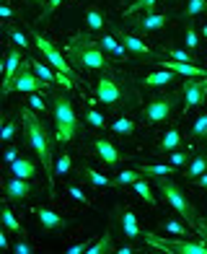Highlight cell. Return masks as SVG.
Instances as JSON below:
<instances>
[{"label": "cell", "instance_id": "obj_40", "mask_svg": "<svg viewBox=\"0 0 207 254\" xmlns=\"http://www.w3.org/2000/svg\"><path fill=\"white\" fill-rule=\"evenodd\" d=\"M171 164H174L176 169H179V166H184V164H189L187 151H174V153H171Z\"/></svg>", "mask_w": 207, "mask_h": 254}, {"label": "cell", "instance_id": "obj_50", "mask_svg": "<svg viewBox=\"0 0 207 254\" xmlns=\"http://www.w3.org/2000/svg\"><path fill=\"white\" fill-rule=\"evenodd\" d=\"M0 16H3V18H10V16H13V10H10L8 5H3V8H0Z\"/></svg>", "mask_w": 207, "mask_h": 254}, {"label": "cell", "instance_id": "obj_55", "mask_svg": "<svg viewBox=\"0 0 207 254\" xmlns=\"http://www.w3.org/2000/svg\"><path fill=\"white\" fill-rule=\"evenodd\" d=\"M171 3H174V0H171Z\"/></svg>", "mask_w": 207, "mask_h": 254}, {"label": "cell", "instance_id": "obj_36", "mask_svg": "<svg viewBox=\"0 0 207 254\" xmlns=\"http://www.w3.org/2000/svg\"><path fill=\"white\" fill-rule=\"evenodd\" d=\"M111 249V234L109 231H104V236L96 241L94 247H88V254H101V252H109Z\"/></svg>", "mask_w": 207, "mask_h": 254}, {"label": "cell", "instance_id": "obj_53", "mask_svg": "<svg viewBox=\"0 0 207 254\" xmlns=\"http://www.w3.org/2000/svg\"><path fill=\"white\" fill-rule=\"evenodd\" d=\"M29 3H37V5H47V0H29Z\"/></svg>", "mask_w": 207, "mask_h": 254}, {"label": "cell", "instance_id": "obj_16", "mask_svg": "<svg viewBox=\"0 0 207 254\" xmlns=\"http://www.w3.org/2000/svg\"><path fill=\"white\" fill-rule=\"evenodd\" d=\"M21 65H24V60H21V52L18 50H10L8 55H5V65H3V88L5 86H10V80L16 78V73L21 70Z\"/></svg>", "mask_w": 207, "mask_h": 254}, {"label": "cell", "instance_id": "obj_12", "mask_svg": "<svg viewBox=\"0 0 207 254\" xmlns=\"http://www.w3.org/2000/svg\"><path fill=\"white\" fill-rule=\"evenodd\" d=\"M166 24H168L166 13H151V10H148L145 16H140V18H132V26L137 31H158V29H163Z\"/></svg>", "mask_w": 207, "mask_h": 254}, {"label": "cell", "instance_id": "obj_41", "mask_svg": "<svg viewBox=\"0 0 207 254\" xmlns=\"http://www.w3.org/2000/svg\"><path fill=\"white\" fill-rule=\"evenodd\" d=\"M197 44H200L197 31H194V26H192V24H187V47H189V50H197Z\"/></svg>", "mask_w": 207, "mask_h": 254}, {"label": "cell", "instance_id": "obj_4", "mask_svg": "<svg viewBox=\"0 0 207 254\" xmlns=\"http://www.w3.org/2000/svg\"><path fill=\"white\" fill-rule=\"evenodd\" d=\"M52 114H54V125H57V140L70 143L80 130V120H78L70 99L62 94H54L52 96Z\"/></svg>", "mask_w": 207, "mask_h": 254}, {"label": "cell", "instance_id": "obj_9", "mask_svg": "<svg viewBox=\"0 0 207 254\" xmlns=\"http://www.w3.org/2000/svg\"><path fill=\"white\" fill-rule=\"evenodd\" d=\"M34 39H37V47L42 50V55H44V60H47L52 67H54V70H60V73H65V75H70L73 80H75V70H73V67H70V63H67L65 60V57L60 55V52H57V47H54V44L47 39V37H42V34L39 31H34Z\"/></svg>", "mask_w": 207, "mask_h": 254}, {"label": "cell", "instance_id": "obj_39", "mask_svg": "<svg viewBox=\"0 0 207 254\" xmlns=\"http://www.w3.org/2000/svg\"><path fill=\"white\" fill-rule=\"evenodd\" d=\"M166 57H171V60H179V63H192V60H194V57H192L189 52H184V50H168Z\"/></svg>", "mask_w": 207, "mask_h": 254}, {"label": "cell", "instance_id": "obj_6", "mask_svg": "<svg viewBox=\"0 0 207 254\" xmlns=\"http://www.w3.org/2000/svg\"><path fill=\"white\" fill-rule=\"evenodd\" d=\"M145 244L155 249V252H166V254H207V241H171V239H160L155 234H145Z\"/></svg>", "mask_w": 207, "mask_h": 254}, {"label": "cell", "instance_id": "obj_26", "mask_svg": "<svg viewBox=\"0 0 207 254\" xmlns=\"http://www.w3.org/2000/svg\"><path fill=\"white\" fill-rule=\"evenodd\" d=\"M207 13V0H187V8H184V18L192 21L194 16Z\"/></svg>", "mask_w": 207, "mask_h": 254}, {"label": "cell", "instance_id": "obj_33", "mask_svg": "<svg viewBox=\"0 0 207 254\" xmlns=\"http://www.w3.org/2000/svg\"><path fill=\"white\" fill-rule=\"evenodd\" d=\"M192 137H197V140H205V137H207V114H200V117L194 120Z\"/></svg>", "mask_w": 207, "mask_h": 254}, {"label": "cell", "instance_id": "obj_15", "mask_svg": "<svg viewBox=\"0 0 207 254\" xmlns=\"http://www.w3.org/2000/svg\"><path fill=\"white\" fill-rule=\"evenodd\" d=\"M37 218H39V223L47 228V231H62L67 223H65V218L62 215H57L54 210H50V207H37Z\"/></svg>", "mask_w": 207, "mask_h": 254}, {"label": "cell", "instance_id": "obj_44", "mask_svg": "<svg viewBox=\"0 0 207 254\" xmlns=\"http://www.w3.org/2000/svg\"><path fill=\"white\" fill-rule=\"evenodd\" d=\"M29 107H31L34 112H44V101H42V96H39V91H37V94H31Z\"/></svg>", "mask_w": 207, "mask_h": 254}, {"label": "cell", "instance_id": "obj_38", "mask_svg": "<svg viewBox=\"0 0 207 254\" xmlns=\"http://www.w3.org/2000/svg\"><path fill=\"white\" fill-rule=\"evenodd\" d=\"M8 37H10V42H13V44H18L21 50L29 47V39L24 37V31H21V29H10V31H8Z\"/></svg>", "mask_w": 207, "mask_h": 254}, {"label": "cell", "instance_id": "obj_7", "mask_svg": "<svg viewBox=\"0 0 207 254\" xmlns=\"http://www.w3.org/2000/svg\"><path fill=\"white\" fill-rule=\"evenodd\" d=\"M47 88V83L37 75V70L31 67V63L24 60V65H21V70L16 73V78L10 80V86L3 88V94L8 96L10 91H24V94H37V91H44Z\"/></svg>", "mask_w": 207, "mask_h": 254}, {"label": "cell", "instance_id": "obj_17", "mask_svg": "<svg viewBox=\"0 0 207 254\" xmlns=\"http://www.w3.org/2000/svg\"><path fill=\"white\" fill-rule=\"evenodd\" d=\"M171 80H176V73L168 70V67H163V70H158V73L145 75V78H143V86H145V88H158V86H168Z\"/></svg>", "mask_w": 207, "mask_h": 254}, {"label": "cell", "instance_id": "obj_54", "mask_svg": "<svg viewBox=\"0 0 207 254\" xmlns=\"http://www.w3.org/2000/svg\"><path fill=\"white\" fill-rule=\"evenodd\" d=\"M202 34H205V37H207V24H205V26H202Z\"/></svg>", "mask_w": 207, "mask_h": 254}, {"label": "cell", "instance_id": "obj_13", "mask_svg": "<svg viewBox=\"0 0 207 254\" xmlns=\"http://www.w3.org/2000/svg\"><path fill=\"white\" fill-rule=\"evenodd\" d=\"M29 194H31V184H26V179L13 177V179L5 182V197H8V202H21V200H26Z\"/></svg>", "mask_w": 207, "mask_h": 254}, {"label": "cell", "instance_id": "obj_3", "mask_svg": "<svg viewBox=\"0 0 207 254\" xmlns=\"http://www.w3.org/2000/svg\"><path fill=\"white\" fill-rule=\"evenodd\" d=\"M67 57H70L75 65L88 67V70H106L109 67L104 47L91 37H83V34H78V37L70 39V44H67Z\"/></svg>", "mask_w": 207, "mask_h": 254}, {"label": "cell", "instance_id": "obj_23", "mask_svg": "<svg viewBox=\"0 0 207 254\" xmlns=\"http://www.w3.org/2000/svg\"><path fill=\"white\" fill-rule=\"evenodd\" d=\"M122 231H124V236H127V239H137V236H140V226H137V218H135L132 210L122 213Z\"/></svg>", "mask_w": 207, "mask_h": 254}, {"label": "cell", "instance_id": "obj_28", "mask_svg": "<svg viewBox=\"0 0 207 254\" xmlns=\"http://www.w3.org/2000/svg\"><path fill=\"white\" fill-rule=\"evenodd\" d=\"M83 177L94 184V187H111V179H106L104 174H99V171L91 169V166H83Z\"/></svg>", "mask_w": 207, "mask_h": 254}, {"label": "cell", "instance_id": "obj_48", "mask_svg": "<svg viewBox=\"0 0 207 254\" xmlns=\"http://www.w3.org/2000/svg\"><path fill=\"white\" fill-rule=\"evenodd\" d=\"M67 192H70V194H73V197H75L78 202H83V205H86V194H83V192H80L78 187H67Z\"/></svg>", "mask_w": 207, "mask_h": 254}, {"label": "cell", "instance_id": "obj_34", "mask_svg": "<svg viewBox=\"0 0 207 254\" xmlns=\"http://www.w3.org/2000/svg\"><path fill=\"white\" fill-rule=\"evenodd\" d=\"M111 130L117 135H130V132H135V122L127 117H119L117 122H111Z\"/></svg>", "mask_w": 207, "mask_h": 254}, {"label": "cell", "instance_id": "obj_2", "mask_svg": "<svg viewBox=\"0 0 207 254\" xmlns=\"http://www.w3.org/2000/svg\"><path fill=\"white\" fill-rule=\"evenodd\" d=\"M155 187H158V192H160V197H163L171 207H174V210H176V213H179V215H181V218H184V221H187L189 226H194V228H197L200 234L207 239V223H205L202 218L197 215V210H194L192 202H189L187 197H184V192L176 187V184L171 182L168 177H158Z\"/></svg>", "mask_w": 207, "mask_h": 254}, {"label": "cell", "instance_id": "obj_45", "mask_svg": "<svg viewBox=\"0 0 207 254\" xmlns=\"http://www.w3.org/2000/svg\"><path fill=\"white\" fill-rule=\"evenodd\" d=\"M60 5H62V0H47V5H44V13H42V18L52 16V10H54V8H60Z\"/></svg>", "mask_w": 207, "mask_h": 254}, {"label": "cell", "instance_id": "obj_22", "mask_svg": "<svg viewBox=\"0 0 207 254\" xmlns=\"http://www.w3.org/2000/svg\"><path fill=\"white\" fill-rule=\"evenodd\" d=\"M140 171H143V174H151V177H171L176 171V166L171 164V161H168V164H143Z\"/></svg>", "mask_w": 207, "mask_h": 254}, {"label": "cell", "instance_id": "obj_20", "mask_svg": "<svg viewBox=\"0 0 207 254\" xmlns=\"http://www.w3.org/2000/svg\"><path fill=\"white\" fill-rule=\"evenodd\" d=\"M205 171H207V156L205 153H197V156L189 161V166L184 169V177H187V179H197L200 174H205Z\"/></svg>", "mask_w": 207, "mask_h": 254}, {"label": "cell", "instance_id": "obj_1", "mask_svg": "<svg viewBox=\"0 0 207 254\" xmlns=\"http://www.w3.org/2000/svg\"><path fill=\"white\" fill-rule=\"evenodd\" d=\"M21 120H24V130H26V140L31 143V148L37 151V156L42 158L44 171L52 179V137L47 132V127L42 125V120L34 114V109H21Z\"/></svg>", "mask_w": 207, "mask_h": 254}, {"label": "cell", "instance_id": "obj_47", "mask_svg": "<svg viewBox=\"0 0 207 254\" xmlns=\"http://www.w3.org/2000/svg\"><path fill=\"white\" fill-rule=\"evenodd\" d=\"M5 164H13V161H18L21 158V153H18V148H8V151H5Z\"/></svg>", "mask_w": 207, "mask_h": 254}, {"label": "cell", "instance_id": "obj_18", "mask_svg": "<svg viewBox=\"0 0 207 254\" xmlns=\"http://www.w3.org/2000/svg\"><path fill=\"white\" fill-rule=\"evenodd\" d=\"M99 44H101V47L106 50L109 55H114V57H119V60H127V57H130L127 47H124L122 42H117V39H114V37H109V34H104V37L99 39Z\"/></svg>", "mask_w": 207, "mask_h": 254}, {"label": "cell", "instance_id": "obj_32", "mask_svg": "<svg viewBox=\"0 0 207 254\" xmlns=\"http://www.w3.org/2000/svg\"><path fill=\"white\" fill-rule=\"evenodd\" d=\"M137 179H140V174H137V171H122V174H117V177L111 179V187H127V184L132 187Z\"/></svg>", "mask_w": 207, "mask_h": 254}, {"label": "cell", "instance_id": "obj_42", "mask_svg": "<svg viewBox=\"0 0 207 254\" xmlns=\"http://www.w3.org/2000/svg\"><path fill=\"white\" fill-rule=\"evenodd\" d=\"M16 130H18L16 122H5V127H3V143H10V140H13V137H16Z\"/></svg>", "mask_w": 207, "mask_h": 254}, {"label": "cell", "instance_id": "obj_8", "mask_svg": "<svg viewBox=\"0 0 207 254\" xmlns=\"http://www.w3.org/2000/svg\"><path fill=\"white\" fill-rule=\"evenodd\" d=\"M179 96L176 94H168V96H155L153 101L145 104L143 109V120L145 125H158V122H166L171 117V112H174Z\"/></svg>", "mask_w": 207, "mask_h": 254}, {"label": "cell", "instance_id": "obj_30", "mask_svg": "<svg viewBox=\"0 0 207 254\" xmlns=\"http://www.w3.org/2000/svg\"><path fill=\"white\" fill-rule=\"evenodd\" d=\"M155 3H158V0H135V3L124 10V18H130L132 13H148V10H153Z\"/></svg>", "mask_w": 207, "mask_h": 254}, {"label": "cell", "instance_id": "obj_49", "mask_svg": "<svg viewBox=\"0 0 207 254\" xmlns=\"http://www.w3.org/2000/svg\"><path fill=\"white\" fill-rule=\"evenodd\" d=\"M0 249H10V244H8V228L0 231Z\"/></svg>", "mask_w": 207, "mask_h": 254}, {"label": "cell", "instance_id": "obj_29", "mask_svg": "<svg viewBox=\"0 0 207 254\" xmlns=\"http://www.w3.org/2000/svg\"><path fill=\"white\" fill-rule=\"evenodd\" d=\"M163 228L168 231V234H174V236H189V223L184 226L181 221H176V218H166Z\"/></svg>", "mask_w": 207, "mask_h": 254}, {"label": "cell", "instance_id": "obj_43", "mask_svg": "<svg viewBox=\"0 0 207 254\" xmlns=\"http://www.w3.org/2000/svg\"><path fill=\"white\" fill-rule=\"evenodd\" d=\"M13 252H16V254H31L34 247L29 244V241H21V239H18L16 244H13Z\"/></svg>", "mask_w": 207, "mask_h": 254}, {"label": "cell", "instance_id": "obj_35", "mask_svg": "<svg viewBox=\"0 0 207 254\" xmlns=\"http://www.w3.org/2000/svg\"><path fill=\"white\" fill-rule=\"evenodd\" d=\"M83 122H88L91 127H96V130H101V127L106 125V120H104V114H101V112H96L94 107H91V109L83 114Z\"/></svg>", "mask_w": 207, "mask_h": 254}, {"label": "cell", "instance_id": "obj_25", "mask_svg": "<svg viewBox=\"0 0 207 254\" xmlns=\"http://www.w3.org/2000/svg\"><path fill=\"white\" fill-rule=\"evenodd\" d=\"M132 190L137 192V194H140V197L148 202V205H158V200H155V194H153V190H151V184H148V182H143V179H137L135 184H132Z\"/></svg>", "mask_w": 207, "mask_h": 254}, {"label": "cell", "instance_id": "obj_51", "mask_svg": "<svg viewBox=\"0 0 207 254\" xmlns=\"http://www.w3.org/2000/svg\"><path fill=\"white\" fill-rule=\"evenodd\" d=\"M197 184H200V187H207V171L197 177Z\"/></svg>", "mask_w": 207, "mask_h": 254}, {"label": "cell", "instance_id": "obj_14", "mask_svg": "<svg viewBox=\"0 0 207 254\" xmlns=\"http://www.w3.org/2000/svg\"><path fill=\"white\" fill-rule=\"evenodd\" d=\"M94 148H96V153L104 158V164H109V166H119L122 161H124V156H122L109 140H104V137H96Z\"/></svg>", "mask_w": 207, "mask_h": 254}, {"label": "cell", "instance_id": "obj_11", "mask_svg": "<svg viewBox=\"0 0 207 254\" xmlns=\"http://www.w3.org/2000/svg\"><path fill=\"white\" fill-rule=\"evenodd\" d=\"M119 34V39H122V44L127 47V52L130 55H135V57H148V60H158L160 55H155L151 47H148L145 42H140L135 37V34H122V31H117Z\"/></svg>", "mask_w": 207, "mask_h": 254}, {"label": "cell", "instance_id": "obj_52", "mask_svg": "<svg viewBox=\"0 0 207 254\" xmlns=\"http://www.w3.org/2000/svg\"><path fill=\"white\" fill-rule=\"evenodd\" d=\"M117 252H119V254H130V252H132V247H119Z\"/></svg>", "mask_w": 207, "mask_h": 254}, {"label": "cell", "instance_id": "obj_19", "mask_svg": "<svg viewBox=\"0 0 207 254\" xmlns=\"http://www.w3.org/2000/svg\"><path fill=\"white\" fill-rule=\"evenodd\" d=\"M31 67L37 70V75L44 80V83H60V70H52L50 65H44L42 60H31Z\"/></svg>", "mask_w": 207, "mask_h": 254}, {"label": "cell", "instance_id": "obj_10", "mask_svg": "<svg viewBox=\"0 0 207 254\" xmlns=\"http://www.w3.org/2000/svg\"><path fill=\"white\" fill-rule=\"evenodd\" d=\"M181 94H184V109H187V112L202 107L205 99H207V78H189V80H184Z\"/></svg>", "mask_w": 207, "mask_h": 254}, {"label": "cell", "instance_id": "obj_24", "mask_svg": "<svg viewBox=\"0 0 207 254\" xmlns=\"http://www.w3.org/2000/svg\"><path fill=\"white\" fill-rule=\"evenodd\" d=\"M179 143H181V132L174 127V130H168V132L163 135V140H160V145H158V148H160L163 153H174L176 148H179Z\"/></svg>", "mask_w": 207, "mask_h": 254}, {"label": "cell", "instance_id": "obj_31", "mask_svg": "<svg viewBox=\"0 0 207 254\" xmlns=\"http://www.w3.org/2000/svg\"><path fill=\"white\" fill-rule=\"evenodd\" d=\"M104 13L101 10H96V8H91V10H86V24H88V29H94V31H101L104 29Z\"/></svg>", "mask_w": 207, "mask_h": 254}, {"label": "cell", "instance_id": "obj_5", "mask_svg": "<svg viewBox=\"0 0 207 254\" xmlns=\"http://www.w3.org/2000/svg\"><path fill=\"white\" fill-rule=\"evenodd\" d=\"M96 99L104 101V104H109V107H119V104H132V94H130V88L119 83L114 75L109 73H104L99 78V83H96Z\"/></svg>", "mask_w": 207, "mask_h": 254}, {"label": "cell", "instance_id": "obj_46", "mask_svg": "<svg viewBox=\"0 0 207 254\" xmlns=\"http://www.w3.org/2000/svg\"><path fill=\"white\" fill-rule=\"evenodd\" d=\"M91 247V241H83V244H73V247H67V254H80V252H88Z\"/></svg>", "mask_w": 207, "mask_h": 254}, {"label": "cell", "instance_id": "obj_21", "mask_svg": "<svg viewBox=\"0 0 207 254\" xmlns=\"http://www.w3.org/2000/svg\"><path fill=\"white\" fill-rule=\"evenodd\" d=\"M10 171H13V177H21V179H34L37 177V166L31 164L26 158H18L10 164Z\"/></svg>", "mask_w": 207, "mask_h": 254}, {"label": "cell", "instance_id": "obj_27", "mask_svg": "<svg viewBox=\"0 0 207 254\" xmlns=\"http://www.w3.org/2000/svg\"><path fill=\"white\" fill-rule=\"evenodd\" d=\"M0 218H3V226H5L8 231H13V234H21V236H24V226H21V223H18V218L10 213V207H3Z\"/></svg>", "mask_w": 207, "mask_h": 254}, {"label": "cell", "instance_id": "obj_37", "mask_svg": "<svg viewBox=\"0 0 207 254\" xmlns=\"http://www.w3.org/2000/svg\"><path fill=\"white\" fill-rule=\"evenodd\" d=\"M54 171H57L60 177H65L67 171H70V156H67V153H62L60 158H57V161H54Z\"/></svg>", "mask_w": 207, "mask_h": 254}]
</instances>
